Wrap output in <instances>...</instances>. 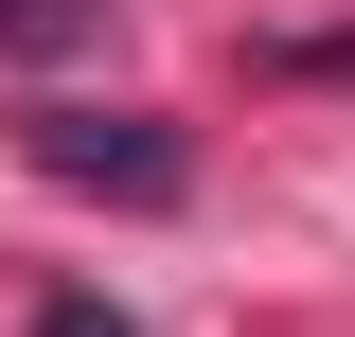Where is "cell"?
<instances>
[{
	"label": "cell",
	"mask_w": 355,
	"mask_h": 337,
	"mask_svg": "<svg viewBox=\"0 0 355 337\" xmlns=\"http://www.w3.org/2000/svg\"><path fill=\"white\" fill-rule=\"evenodd\" d=\"M36 178L125 196V213H178V196H196V142H178V125H142V107H36Z\"/></svg>",
	"instance_id": "cell-1"
},
{
	"label": "cell",
	"mask_w": 355,
	"mask_h": 337,
	"mask_svg": "<svg viewBox=\"0 0 355 337\" xmlns=\"http://www.w3.org/2000/svg\"><path fill=\"white\" fill-rule=\"evenodd\" d=\"M71 36H107V0H0V53H71Z\"/></svg>",
	"instance_id": "cell-2"
},
{
	"label": "cell",
	"mask_w": 355,
	"mask_h": 337,
	"mask_svg": "<svg viewBox=\"0 0 355 337\" xmlns=\"http://www.w3.org/2000/svg\"><path fill=\"white\" fill-rule=\"evenodd\" d=\"M36 337H142V320H125L107 284H36Z\"/></svg>",
	"instance_id": "cell-3"
}]
</instances>
